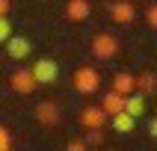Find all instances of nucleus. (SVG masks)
<instances>
[{
	"mask_svg": "<svg viewBox=\"0 0 157 151\" xmlns=\"http://www.w3.org/2000/svg\"><path fill=\"white\" fill-rule=\"evenodd\" d=\"M124 113H131L133 119H140V115L145 113V95H140V92L128 95V101H124Z\"/></svg>",
	"mask_w": 157,
	"mask_h": 151,
	"instance_id": "obj_13",
	"label": "nucleus"
},
{
	"mask_svg": "<svg viewBox=\"0 0 157 151\" xmlns=\"http://www.w3.org/2000/svg\"><path fill=\"white\" fill-rule=\"evenodd\" d=\"M12 39V27H9V18H0V44H6Z\"/></svg>",
	"mask_w": 157,
	"mask_h": 151,
	"instance_id": "obj_15",
	"label": "nucleus"
},
{
	"mask_svg": "<svg viewBox=\"0 0 157 151\" xmlns=\"http://www.w3.org/2000/svg\"><path fill=\"white\" fill-rule=\"evenodd\" d=\"M9 83H12V89H15L18 95H30V92L39 86L33 68H15V71H12V77H9Z\"/></svg>",
	"mask_w": 157,
	"mask_h": 151,
	"instance_id": "obj_3",
	"label": "nucleus"
},
{
	"mask_svg": "<svg viewBox=\"0 0 157 151\" xmlns=\"http://www.w3.org/2000/svg\"><path fill=\"white\" fill-rule=\"evenodd\" d=\"M145 18H148V24H151V27H157V3H154V6H148Z\"/></svg>",
	"mask_w": 157,
	"mask_h": 151,
	"instance_id": "obj_17",
	"label": "nucleus"
},
{
	"mask_svg": "<svg viewBox=\"0 0 157 151\" xmlns=\"http://www.w3.org/2000/svg\"><path fill=\"white\" fill-rule=\"evenodd\" d=\"M124 101H128L124 95H119V92H113V89H110V92L104 95V104H101V107H104V113L113 119L116 113H122V110H124Z\"/></svg>",
	"mask_w": 157,
	"mask_h": 151,
	"instance_id": "obj_10",
	"label": "nucleus"
},
{
	"mask_svg": "<svg viewBox=\"0 0 157 151\" xmlns=\"http://www.w3.org/2000/svg\"><path fill=\"white\" fill-rule=\"evenodd\" d=\"M98 86H101V74H98L92 65H83V68L74 71V89H77V92L92 95V92H98Z\"/></svg>",
	"mask_w": 157,
	"mask_h": 151,
	"instance_id": "obj_1",
	"label": "nucleus"
},
{
	"mask_svg": "<svg viewBox=\"0 0 157 151\" xmlns=\"http://www.w3.org/2000/svg\"><path fill=\"white\" fill-rule=\"evenodd\" d=\"M133 15H136V12H133V6H131V3H124V0H119V3H113V6H110V18H113L116 24H131Z\"/></svg>",
	"mask_w": 157,
	"mask_h": 151,
	"instance_id": "obj_9",
	"label": "nucleus"
},
{
	"mask_svg": "<svg viewBox=\"0 0 157 151\" xmlns=\"http://www.w3.org/2000/svg\"><path fill=\"white\" fill-rule=\"evenodd\" d=\"M154 89H157V74L154 71H142L140 77H136V92H140V95H148Z\"/></svg>",
	"mask_w": 157,
	"mask_h": 151,
	"instance_id": "obj_14",
	"label": "nucleus"
},
{
	"mask_svg": "<svg viewBox=\"0 0 157 151\" xmlns=\"http://www.w3.org/2000/svg\"><path fill=\"white\" fill-rule=\"evenodd\" d=\"M89 142H92V145H101V142H104L101 130H92V133H89Z\"/></svg>",
	"mask_w": 157,
	"mask_h": 151,
	"instance_id": "obj_19",
	"label": "nucleus"
},
{
	"mask_svg": "<svg viewBox=\"0 0 157 151\" xmlns=\"http://www.w3.org/2000/svg\"><path fill=\"white\" fill-rule=\"evenodd\" d=\"M9 15V0H0V18Z\"/></svg>",
	"mask_w": 157,
	"mask_h": 151,
	"instance_id": "obj_20",
	"label": "nucleus"
},
{
	"mask_svg": "<svg viewBox=\"0 0 157 151\" xmlns=\"http://www.w3.org/2000/svg\"><path fill=\"white\" fill-rule=\"evenodd\" d=\"M113 92H119V95H133L136 92V77L133 74H128V71H122V74H116L113 77Z\"/></svg>",
	"mask_w": 157,
	"mask_h": 151,
	"instance_id": "obj_8",
	"label": "nucleus"
},
{
	"mask_svg": "<svg viewBox=\"0 0 157 151\" xmlns=\"http://www.w3.org/2000/svg\"><path fill=\"white\" fill-rule=\"evenodd\" d=\"M33 74H36V80H39V83H53V80H56V74H59V68H56V62H53V59L42 56V59L33 65Z\"/></svg>",
	"mask_w": 157,
	"mask_h": 151,
	"instance_id": "obj_5",
	"label": "nucleus"
},
{
	"mask_svg": "<svg viewBox=\"0 0 157 151\" xmlns=\"http://www.w3.org/2000/svg\"><path fill=\"white\" fill-rule=\"evenodd\" d=\"M107 122V113H104V107H86L83 113H80V124L83 127H89V130H101Z\"/></svg>",
	"mask_w": 157,
	"mask_h": 151,
	"instance_id": "obj_4",
	"label": "nucleus"
},
{
	"mask_svg": "<svg viewBox=\"0 0 157 151\" xmlns=\"http://www.w3.org/2000/svg\"><path fill=\"white\" fill-rule=\"evenodd\" d=\"M0 151H9V130L0 124Z\"/></svg>",
	"mask_w": 157,
	"mask_h": 151,
	"instance_id": "obj_16",
	"label": "nucleus"
},
{
	"mask_svg": "<svg viewBox=\"0 0 157 151\" xmlns=\"http://www.w3.org/2000/svg\"><path fill=\"white\" fill-rule=\"evenodd\" d=\"M110 124H113V130H119V133H131L133 130V124H136V119H133L131 113H116L113 119H110Z\"/></svg>",
	"mask_w": 157,
	"mask_h": 151,
	"instance_id": "obj_12",
	"label": "nucleus"
},
{
	"mask_svg": "<svg viewBox=\"0 0 157 151\" xmlns=\"http://www.w3.org/2000/svg\"><path fill=\"white\" fill-rule=\"evenodd\" d=\"M92 53L98 59H113L119 53V39L110 36V33H95L92 36Z\"/></svg>",
	"mask_w": 157,
	"mask_h": 151,
	"instance_id": "obj_2",
	"label": "nucleus"
},
{
	"mask_svg": "<svg viewBox=\"0 0 157 151\" xmlns=\"http://www.w3.org/2000/svg\"><path fill=\"white\" fill-rule=\"evenodd\" d=\"M36 119H39V124H56L59 122L56 104H53V101H42V104L36 107Z\"/></svg>",
	"mask_w": 157,
	"mask_h": 151,
	"instance_id": "obj_7",
	"label": "nucleus"
},
{
	"mask_svg": "<svg viewBox=\"0 0 157 151\" xmlns=\"http://www.w3.org/2000/svg\"><path fill=\"white\" fill-rule=\"evenodd\" d=\"M148 133L157 139V119H151V122H148Z\"/></svg>",
	"mask_w": 157,
	"mask_h": 151,
	"instance_id": "obj_21",
	"label": "nucleus"
},
{
	"mask_svg": "<svg viewBox=\"0 0 157 151\" xmlns=\"http://www.w3.org/2000/svg\"><path fill=\"white\" fill-rule=\"evenodd\" d=\"M65 15L71 21H86L89 18V0H71L68 6H65Z\"/></svg>",
	"mask_w": 157,
	"mask_h": 151,
	"instance_id": "obj_11",
	"label": "nucleus"
},
{
	"mask_svg": "<svg viewBox=\"0 0 157 151\" xmlns=\"http://www.w3.org/2000/svg\"><path fill=\"white\" fill-rule=\"evenodd\" d=\"M30 51H33V44H30V39H24V36H15V39L6 42V53L12 59H27Z\"/></svg>",
	"mask_w": 157,
	"mask_h": 151,
	"instance_id": "obj_6",
	"label": "nucleus"
},
{
	"mask_svg": "<svg viewBox=\"0 0 157 151\" xmlns=\"http://www.w3.org/2000/svg\"><path fill=\"white\" fill-rule=\"evenodd\" d=\"M65 151H86V142L74 139V142H68V148H65Z\"/></svg>",
	"mask_w": 157,
	"mask_h": 151,
	"instance_id": "obj_18",
	"label": "nucleus"
}]
</instances>
